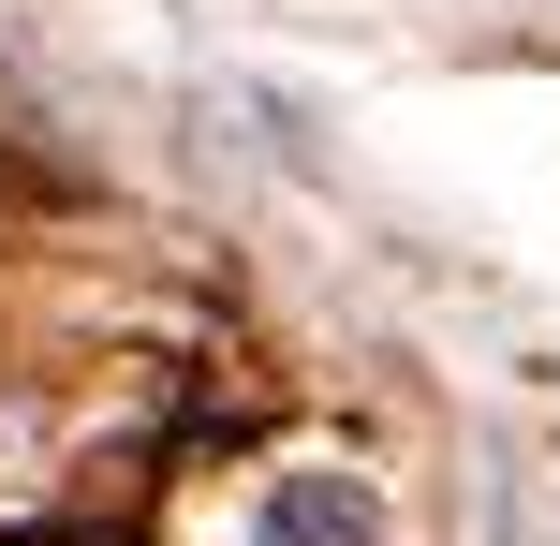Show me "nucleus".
Returning a JSON list of instances; mask_svg holds the SVG:
<instances>
[{"instance_id":"f257e3e1","label":"nucleus","mask_w":560,"mask_h":546,"mask_svg":"<svg viewBox=\"0 0 560 546\" xmlns=\"http://www.w3.org/2000/svg\"><path fill=\"white\" fill-rule=\"evenodd\" d=\"M252 546H384V502H369L354 473H280Z\"/></svg>"}]
</instances>
